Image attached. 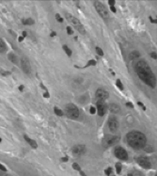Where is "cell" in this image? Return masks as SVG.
<instances>
[{
    "mask_svg": "<svg viewBox=\"0 0 157 176\" xmlns=\"http://www.w3.org/2000/svg\"><path fill=\"white\" fill-rule=\"evenodd\" d=\"M136 72L138 75V77L148 86L151 88H154L156 85V78L153 74L151 67L145 60H139L136 63L134 66Z\"/></svg>",
    "mask_w": 157,
    "mask_h": 176,
    "instance_id": "1",
    "label": "cell"
},
{
    "mask_svg": "<svg viewBox=\"0 0 157 176\" xmlns=\"http://www.w3.org/2000/svg\"><path fill=\"white\" fill-rule=\"evenodd\" d=\"M126 140L129 146L134 149H142L146 145V136L139 131H131L126 136Z\"/></svg>",
    "mask_w": 157,
    "mask_h": 176,
    "instance_id": "2",
    "label": "cell"
},
{
    "mask_svg": "<svg viewBox=\"0 0 157 176\" xmlns=\"http://www.w3.org/2000/svg\"><path fill=\"white\" fill-rule=\"evenodd\" d=\"M65 17L67 18V20H68V21L73 24V27H74L78 32H80L81 34H85V33H86V30H85V29H84V26H83L82 23H81L76 17L73 16V15L70 14V13H66V14H65Z\"/></svg>",
    "mask_w": 157,
    "mask_h": 176,
    "instance_id": "3",
    "label": "cell"
},
{
    "mask_svg": "<svg viewBox=\"0 0 157 176\" xmlns=\"http://www.w3.org/2000/svg\"><path fill=\"white\" fill-rule=\"evenodd\" d=\"M65 115L73 120L77 119L80 116V112L79 109L77 108V107L74 104H67L65 106Z\"/></svg>",
    "mask_w": 157,
    "mask_h": 176,
    "instance_id": "4",
    "label": "cell"
},
{
    "mask_svg": "<svg viewBox=\"0 0 157 176\" xmlns=\"http://www.w3.org/2000/svg\"><path fill=\"white\" fill-rule=\"evenodd\" d=\"M94 7L95 10L97 11V12L99 13V15L104 19L107 20L109 18V14H108V10L106 9V7L100 1H94Z\"/></svg>",
    "mask_w": 157,
    "mask_h": 176,
    "instance_id": "5",
    "label": "cell"
},
{
    "mask_svg": "<svg viewBox=\"0 0 157 176\" xmlns=\"http://www.w3.org/2000/svg\"><path fill=\"white\" fill-rule=\"evenodd\" d=\"M119 137L117 136H112V135H105L103 138L102 140V144L104 148H108L110 146H113L116 145L119 142Z\"/></svg>",
    "mask_w": 157,
    "mask_h": 176,
    "instance_id": "6",
    "label": "cell"
},
{
    "mask_svg": "<svg viewBox=\"0 0 157 176\" xmlns=\"http://www.w3.org/2000/svg\"><path fill=\"white\" fill-rule=\"evenodd\" d=\"M114 153H115V156L121 160H128V154L126 152V150L124 148H122L121 146H116L115 150H114Z\"/></svg>",
    "mask_w": 157,
    "mask_h": 176,
    "instance_id": "7",
    "label": "cell"
},
{
    "mask_svg": "<svg viewBox=\"0 0 157 176\" xmlns=\"http://www.w3.org/2000/svg\"><path fill=\"white\" fill-rule=\"evenodd\" d=\"M20 62H21L22 70L24 71V73H27V74H30L31 73V65H30L28 59L26 58V57H22Z\"/></svg>",
    "mask_w": 157,
    "mask_h": 176,
    "instance_id": "8",
    "label": "cell"
},
{
    "mask_svg": "<svg viewBox=\"0 0 157 176\" xmlns=\"http://www.w3.org/2000/svg\"><path fill=\"white\" fill-rule=\"evenodd\" d=\"M95 97L97 101H105V100L109 97L108 91L105 90L103 88H99L95 92Z\"/></svg>",
    "mask_w": 157,
    "mask_h": 176,
    "instance_id": "9",
    "label": "cell"
},
{
    "mask_svg": "<svg viewBox=\"0 0 157 176\" xmlns=\"http://www.w3.org/2000/svg\"><path fill=\"white\" fill-rule=\"evenodd\" d=\"M119 126H120V123L116 117L112 116L108 119V127H109L110 131L116 132L119 129Z\"/></svg>",
    "mask_w": 157,
    "mask_h": 176,
    "instance_id": "10",
    "label": "cell"
},
{
    "mask_svg": "<svg viewBox=\"0 0 157 176\" xmlns=\"http://www.w3.org/2000/svg\"><path fill=\"white\" fill-rule=\"evenodd\" d=\"M96 110L98 111V114H99V116H101V117H103L104 114H105V112H106V110H107V106H106V104L104 103V101H97L96 102Z\"/></svg>",
    "mask_w": 157,
    "mask_h": 176,
    "instance_id": "11",
    "label": "cell"
},
{
    "mask_svg": "<svg viewBox=\"0 0 157 176\" xmlns=\"http://www.w3.org/2000/svg\"><path fill=\"white\" fill-rule=\"evenodd\" d=\"M137 161H138V164L140 167H142L143 169H151V164L150 160H149L146 156H140V157H138V158L137 159Z\"/></svg>",
    "mask_w": 157,
    "mask_h": 176,
    "instance_id": "12",
    "label": "cell"
},
{
    "mask_svg": "<svg viewBox=\"0 0 157 176\" xmlns=\"http://www.w3.org/2000/svg\"><path fill=\"white\" fill-rule=\"evenodd\" d=\"M86 146L85 145H75L72 148V152L75 156H82L86 153Z\"/></svg>",
    "mask_w": 157,
    "mask_h": 176,
    "instance_id": "13",
    "label": "cell"
},
{
    "mask_svg": "<svg viewBox=\"0 0 157 176\" xmlns=\"http://www.w3.org/2000/svg\"><path fill=\"white\" fill-rule=\"evenodd\" d=\"M108 108H109L110 112L114 113V114H118V113L121 112V107L119 105H117V104H114V103L110 104Z\"/></svg>",
    "mask_w": 157,
    "mask_h": 176,
    "instance_id": "14",
    "label": "cell"
},
{
    "mask_svg": "<svg viewBox=\"0 0 157 176\" xmlns=\"http://www.w3.org/2000/svg\"><path fill=\"white\" fill-rule=\"evenodd\" d=\"M24 138H25V139H26V141L32 147V148H34V149H36L37 147H38V144H37V142L35 141V140H33V139H31L29 137H28L27 135H24Z\"/></svg>",
    "mask_w": 157,
    "mask_h": 176,
    "instance_id": "15",
    "label": "cell"
},
{
    "mask_svg": "<svg viewBox=\"0 0 157 176\" xmlns=\"http://www.w3.org/2000/svg\"><path fill=\"white\" fill-rule=\"evenodd\" d=\"M22 23H23L25 26H32V24H34V20L32 18H25L22 20Z\"/></svg>",
    "mask_w": 157,
    "mask_h": 176,
    "instance_id": "16",
    "label": "cell"
},
{
    "mask_svg": "<svg viewBox=\"0 0 157 176\" xmlns=\"http://www.w3.org/2000/svg\"><path fill=\"white\" fill-rule=\"evenodd\" d=\"M8 58H9L10 61H11L12 63L18 64V59H17V56H16V55H14V54H9Z\"/></svg>",
    "mask_w": 157,
    "mask_h": 176,
    "instance_id": "17",
    "label": "cell"
},
{
    "mask_svg": "<svg viewBox=\"0 0 157 176\" xmlns=\"http://www.w3.org/2000/svg\"><path fill=\"white\" fill-rule=\"evenodd\" d=\"M7 49V45L6 43L2 41V39H0V53H3L6 51Z\"/></svg>",
    "mask_w": 157,
    "mask_h": 176,
    "instance_id": "18",
    "label": "cell"
},
{
    "mask_svg": "<svg viewBox=\"0 0 157 176\" xmlns=\"http://www.w3.org/2000/svg\"><path fill=\"white\" fill-rule=\"evenodd\" d=\"M63 50L65 51V53L67 54V56H68V57H72L73 52H72V50L68 47V45H63Z\"/></svg>",
    "mask_w": 157,
    "mask_h": 176,
    "instance_id": "19",
    "label": "cell"
},
{
    "mask_svg": "<svg viewBox=\"0 0 157 176\" xmlns=\"http://www.w3.org/2000/svg\"><path fill=\"white\" fill-rule=\"evenodd\" d=\"M139 56H140V54H139L138 51H133V52L130 54V59H134L139 58Z\"/></svg>",
    "mask_w": 157,
    "mask_h": 176,
    "instance_id": "20",
    "label": "cell"
},
{
    "mask_svg": "<svg viewBox=\"0 0 157 176\" xmlns=\"http://www.w3.org/2000/svg\"><path fill=\"white\" fill-rule=\"evenodd\" d=\"M54 112H55L56 115H57V116H59V117H62V116L64 115V112H63L60 108H57V107L54 108Z\"/></svg>",
    "mask_w": 157,
    "mask_h": 176,
    "instance_id": "21",
    "label": "cell"
},
{
    "mask_svg": "<svg viewBox=\"0 0 157 176\" xmlns=\"http://www.w3.org/2000/svg\"><path fill=\"white\" fill-rule=\"evenodd\" d=\"M96 64H97L96 60H94V59H91V60H88V61H87V65H86L84 68H87V67H89V66H96Z\"/></svg>",
    "mask_w": 157,
    "mask_h": 176,
    "instance_id": "22",
    "label": "cell"
},
{
    "mask_svg": "<svg viewBox=\"0 0 157 176\" xmlns=\"http://www.w3.org/2000/svg\"><path fill=\"white\" fill-rule=\"evenodd\" d=\"M115 168H116L117 173H118V174H121V168H122L121 164V163H117V164L115 165Z\"/></svg>",
    "mask_w": 157,
    "mask_h": 176,
    "instance_id": "23",
    "label": "cell"
},
{
    "mask_svg": "<svg viewBox=\"0 0 157 176\" xmlns=\"http://www.w3.org/2000/svg\"><path fill=\"white\" fill-rule=\"evenodd\" d=\"M116 85H117V87L121 90H123V85H122V83H121V79H118L117 81H116Z\"/></svg>",
    "mask_w": 157,
    "mask_h": 176,
    "instance_id": "24",
    "label": "cell"
},
{
    "mask_svg": "<svg viewBox=\"0 0 157 176\" xmlns=\"http://www.w3.org/2000/svg\"><path fill=\"white\" fill-rule=\"evenodd\" d=\"M95 50H96V53H97L100 57H103V56H104V51H103V50H102L99 46H97V47L95 48Z\"/></svg>",
    "mask_w": 157,
    "mask_h": 176,
    "instance_id": "25",
    "label": "cell"
},
{
    "mask_svg": "<svg viewBox=\"0 0 157 176\" xmlns=\"http://www.w3.org/2000/svg\"><path fill=\"white\" fill-rule=\"evenodd\" d=\"M72 167H73V169H74L77 170V171H80V170H81V168H80V166H79L77 163H74Z\"/></svg>",
    "mask_w": 157,
    "mask_h": 176,
    "instance_id": "26",
    "label": "cell"
},
{
    "mask_svg": "<svg viewBox=\"0 0 157 176\" xmlns=\"http://www.w3.org/2000/svg\"><path fill=\"white\" fill-rule=\"evenodd\" d=\"M56 19H57V22H59V23H63V18L58 14V13H57L56 14Z\"/></svg>",
    "mask_w": 157,
    "mask_h": 176,
    "instance_id": "27",
    "label": "cell"
},
{
    "mask_svg": "<svg viewBox=\"0 0 157 176\" xmlns=\"http://www.w3.org/2000/svg\"><path fill=\"white\" fill-rule=\"evenodd\" d=\"M0 73H1L3 77H8V75H11V72H4V71H0Z\"/></svg>",
    "mask_w": 157,
    "mask_h": 176,
    "instance_id": "28",
    "label": "cell"
},
{
    "mask_svg": "<svg viewBox=\"0 0 157 176\" xmlns=\"http://www.w3.org/2000/svg\"><path fill=\"white\" fill-rule=\"evenodd\" d=\"M104 172H105V174H106L107 176H110V174L112 173V168H107V169L104 170Z\"/></svg>",
    "mask_w": 157,
    "mask_h": 176,
    "instance_id": "29",
    "label": "cell"
},
{
    "mask_svg": "<svg viewBox=\"0 0 157 176\" xmlns=\"http://www.w3.org/2000/svg\"><path fill=\"white\" fill-rule=\"evenodd\" d=\"M66 30H67V33H68L69 35H73V29H72V28L71 27H67L66 28Z\"/></svg>",
    "mask_w": 157,
    "mask_h": 176,
    "instance_id": "30",
    "label": "cell"
},
{
    "mask_svg": "<svg viewBox=\"0 0 157 176\" xmlns=\"http://www.w3.org/2000/svg\"><path fill=\"white\" fill-rule=\"evenodd\" d=\"M96 111H97V110H96V108H95L94 107H91V108H89V112H91V114H92V115L95 114Z\"/></svg>",
    "mask_w": 157,
    "mask_h": 176,
    "instance_id": "31",
    "label": "cell"
},
{
    "mask_svg": "<svg viewBox=\"0 0 157 176\" xmlns=\"http://www.w3.org/2000/svg\"><path fill=\"white\" fill-rule=\"evenodd\" d=\"M115 3H116L115 0H109V1H108V4H109L110 7H114Z\"/></svg>",
    "mask_w": 157,
    "mask_h": 176,
    "instance_id": "32",
    "label": "cell"
},
{
    "mask_svg": "<svg viewBox=\"0 0 157 176\" xmlns=\"http://www.w3.org/2000/svg\"><path fill=\"white\" fill-rule=\"evenodd\" d=\"M125 106L128 107V108H134V105H133V103H131V102H127V103L125 104Z\"/></svg>",
    "mask_w": 157,
    "mask_h": 176,
    "instance_id": "33",
    "label": "cell"
},
{
    "mask_svg": "<svg viewBox=\"0 0 157 176\" xmlns=\"http://www.w3.org/2000/svg\"><path fill=\"white\" fill-rule=\"evenodd\" d=\"M151 57L153 59H157V55H156V52H151Z\"/></svg>",
    "mask_w": 157,
    "mask_h": 176,
    "instance_id": "34",
    "label": "cell"
},
{
    "mask_svg": "<svg viewBox=\"0 0 157 176\" xmlns=\"http://www.w3.org/2000/svg\"><path fill=\"white\" fill-rule=\"evenodd\" d=\"M0 170H1V171H5V172H6L7 169H6L5 166H3L2 164H0Z\"/></svg>",
    "mask_w": 157,
    "mask_h": 176,
    "instance_id": "35",
    "label": "cell"
},
{
    "mask_svg": "<svg viewBox=\"0 0 157 176\" xmlns=\"http://www.w3.org/2000/svg\"><path fill=\"white\" fill-rule=\"evenodd\" d=\"M138 105L139 107H141L143 110H146V107L143 105V103H141V102H138Z\"/></svg>",
    "mask_w": 157,
    "mask_h": 176,
    "instance_id": "36",
    "label": "cell"
},
{
    "mask_svg": "<svg viewBox=\"0 0 157 176\" xmlns=\"http://www.w3.org/2000/svg\"><path fill=\"white\" fill-rule=\"evenodd\" d=\"M43 97H44V98H49V97H50V94H49L48 90L43 93Z\"/></svg>",
    "mask_w": 157,
    "mask_h": 176,
    "instance_id": "37",
    "label": "cell"
},
{
    "mask_svg": "<svg viewBox=\"0 0 157 176\" xmlns=\"http://www.w3.org/2000/svg\"><path fill=\"white\" fill-rule=\"evenodd\" d=\"M68 160H69V158L67 157V156H65V157H62V158H61V161H62V162H68Z\"/></svg>",
    "mask_w": 157,
    "mask_h": 176,
    "instance_id": "38",
    "label": "cell"
},
{
    "mask_svg": "<svg viewBox=\"0 0 157 176\" xmlns=\"http://www.w3.org/2000/svg\"><path fill=\"white\" fill-rule=\"evenodd\" d=\"M0 176H10L9 174H6L5 171H1L0 170Z\"/></svg>",
    "mask_w": 157,
    "mask_h": 176,
    "instance_id": "39",
    "label": "cell"
},
{
    "mask_svg": "<svg viewBox=\"0 0 157 176\" xmlns=\"http://www.w3.org/2000/svg\"><path fill=\"white\" fill-rule=\"evenodd\" d=\"M110 11H111L112 12H114V13L117 11V10H116V8H115V7H110Z\"/></svg>",
    "mask_w": 157,
    "mask_h": 176,
    "instance_id": "40",
    "label": "cell"
},
{
    "mask_svg": "<svg viewBox=\"0 0 157 176\" xmlns=\"http://www.w3.org/2000/svg\"><path fill=\"white\" fill-rule=\"evenodd\" d=\"M27 36H28V32H27V31H23V32H22V37L26 38Z\"/></svg>",
    "mask_w": 157,
    "mask_h": 176,
    "instance_id": "41",
    "label": "cell"
},
{
    "mask_svg": "<svg viewBox=\"0 0 157 176\" xmlns=\"http://www.w3.org/2000/svg\"><path fill=\"white\" fill-rule=\"evenodd\" d=\"M150 20H151V22L152 24H156V20H154L151 16H150Z\"/></svg>",
    "mask_w": 157,
    "mask_h": 176,
    "instance_id": "42",
    "label": "cell"
},
{
    "mask_svg": "<svg viewBox=\"0 0 157 176\" xmlns=\"http://www.w3.org/2000/svg\"><path fill=\"white\" fill-rule=\"evenodd\" d=\"M56 35H57V33H56L55 31H52V32H51V34H50V37H55Z\"/></svg>",
    "mask_w": 157,
    "mask_h": 176,
    "instance_id": "43",
    "label": "cell"
},
{
    "mask_svg": "<svg viewBox=\"0 0 157 176\" xmlns=\"http://www.w3.org/2000/svg\"><path fill=\"white\" fill-rule=\"evenodd\" d=\"M79 173H80V175H81V176H87V175H86V173H85L84 171H82V170H80V171H79Z\"/></svg>",
    "mask_w": 157,
    "mask_h": 176,
    "instance_id": "44",
    "label": "cell"
},
{
    "mask_svg": "<svg viewBox=\"0 0 157 176\" xmlns=\"http://www.w3.org/2000/svg\"><path fill=\"white\" fill-rule=\"evenodd\" d=\"M23 40H24V37H22V36H20L19 38H18V41L21 42H23Z\"/></svg>",
    "mask_w": 157,
    "mask_h": 176,
    "instance_id": "45",
    "label": "cell"
},
{
    "mask_svg": "<svg viewBox=\"0 0 157 176\" xmlns=\"http://www.w3.org/2000/svg\"><path fill=\"white\" fill-rule=\"evenodd\" d=\"M19 90H21V91L24 90V86H23V85H21V86L19 87Z\"/></svg>",
    "mask_w": 157,
    "mask_h": 176,
    "instance_id": "46",
    "label": "cell"
},
{
    "mask_svg": "<svg viewBox=\"0 0 157 176\" xmlns=\"http://www.w3.org/2000/svg\"><path fill=\"white\" fill-rule=\"evenodd\" d=\"M128 176H133V174H131V173H129V174H128Z\"/></svg>",
    "mask_w": 157,
    "mask_h": 176,
    "instance_id": "47",
    "label": "cell"
},
{
    "mask_svg": "<svg viewBox=\"0 0 157 176\" xmlns=\"http://www.w3.org/2000/svg\"><path fill=\"white\" fill-rule=\"evenodd\" d=\"M2 141V139H1V138H0V142H1Z\"/></svg>",
    "mask_w": 157,
    "mask_h": 176,
    "instance_id": "48",
    "label": "cell"
}]
</instances>
